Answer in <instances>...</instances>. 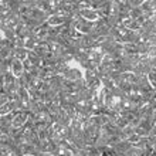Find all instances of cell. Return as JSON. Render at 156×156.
I'll return each mask as SVG.
<instances>
[{
    "label": "cell",
    "instance_id": "obj_2",
    "mask_svg": "<svg viewBox=\"0 0 156 156\" xmlns=\"http://www.w3.org/2000/svg\"><path fill=\"white\" fill-rule=\"evenodd\" d=\"M80 17H81L84 21H88V23H92V24H97L102 20L99 13L97 10H92V9H81L80 10Z\"/></svg>",
    "mask_w": 156,
    "mask_h": 156
},
{
    "label": "cell",
    "instance_id": "obj_4",
    "mask_svg": "<svg viewBox=\"0 0 156 156\" xmlns=\"http://www.w3.org/2000/svg\"><path fill=\"white\" fill-rule=\"evenodd\" d=\"M68 23V19L62 16H58V14H51L47 20V24L50 27H61V26H66Z\"/></svg>",
    "mask_w": 156,
    "mask_h": 156
},
{
    "label": "cell",
    "instance_id": "obj_5",
    "mask_svg": "<svg viewBox=\"0 0 156 156\" xmlns=\"http://www.w3.org/2000/svg\"><path fill=\"white\" fill-rule=\"evenodd\" d=\"M122 26L129 31H139V30H142V24L139 21L133 20V19H128V20L122 21Z\"/></svg>",
    "mask_w": 156,
    "mask_h": 156
},
{
    "label": "cell",
    "instance_id": "obj_8",
    "mask_svg": "<svg viewBox=\"0 0 156 156\" xmlns=\"http://www.w3.org/2000/svg\"><path fill=\"white\" fill-rule=\"evenodd\" d=\"M24 156H36V155H24Z\"/></svg>",
    "mask_w": 156,
    "mask_h": 156
},
{
    "label": "cell",
    "instance_id": "obj_3",
    "mask_svg": "<svg viewBox=\"0 0 156 156\" xmlns=\"http://www.w3.org/2000/svg\"><path fill=\"white\" fill-rule=\"evenodd\" d=\"M10 73L13 74L14 78H21L26 73L24 62L21 61V60H19V58H14L12 61V66H10Z\"/></svg>",
    "mask_w": 156,
    "mask_h": 156
},
{
    "label": "cell",
    "instance_id": "obj_7",
    "mask_svg": "<svg viewBox=\"0 0 156 156\" xmlns=\"http://www.w3.org/2000/svg\"><path fill=\"white\" fill-rule=\"evenodd\" d=\"M148 81H149V84L152 85V88L156 91V71L153 70L152 73H149L148 74Z\"/></svg>",
    "mask_w": 156,
    "mask_h": 156
},
{
    "label": "cell",
    "instance_id": "obj_6",
    "mask_svg": "<svg viewBox=\"0 0 156 156\" xmlns=\"http://www.w3.org/2000/svg\"><path fill=\"white\" fill-rule=\"evenodd\" d=\"M133 133H136V128L132 126L131 123H128L126 126L122 128V131H121V138H122L123 140H128Z\"/></svg>",
    "mask_w": 156,
    "mask_h": 156
},
{
    "label": "cell",
    "instance_id": "obj_1",
    "mask_svg": "<svg viewBox=\"0 0 156 156\" xmlns=\"http://www.w3.org/2000/svg\"><path fill=\"white\" fill-rule=\"evenodd\" d=\"M29 121H30V112H17L12 122V129L20 131L29 123Z\"/></svg>",
    "mask_w": 156,
    "mask_h": 156
}]
</instances>
